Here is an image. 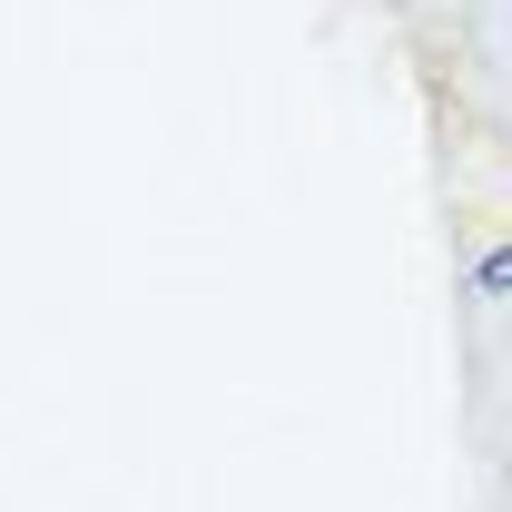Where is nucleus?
I'll use <instances>...</instances> for the list:
<instances>
[{
	"label": "nucleus",
	"instance_id": "1",
	"mask_svg": "<svg viewBox=\"0 0 512 512\" xmlns=\"http://www.w3.org/2000/svg\"><path fill=\"white\" fill-rule=\"evenodd\" d=\"M473 296H493V306H512V237H493V247L473 256Z\"/></svg>",
	"mask_w": 512,
	"mask_h": 512
}]
</instances>
